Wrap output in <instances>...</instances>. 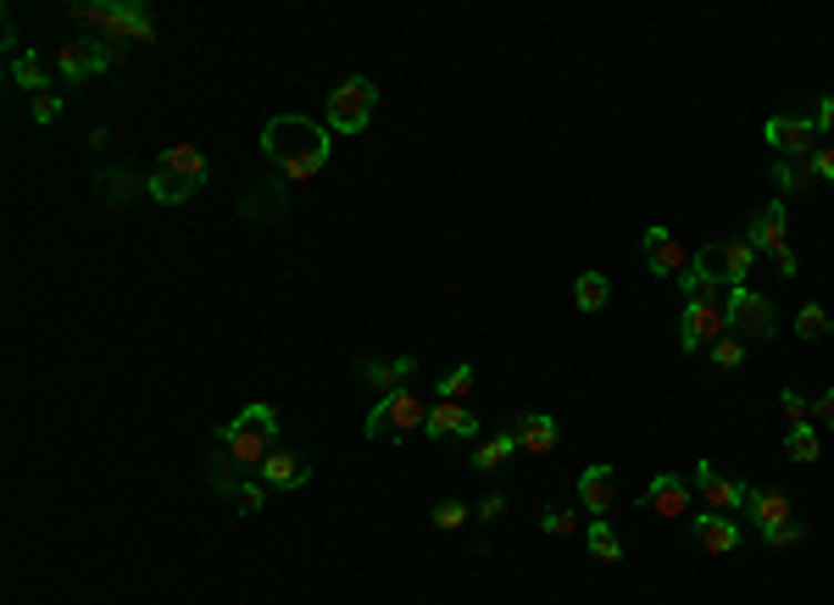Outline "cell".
Segmentation results:
<instances>
[{"label": "cell", "instance_id": "cell-1", "mask_svg": "<svg viewBox=\"0 0 834 605\" xmlns=\"http://www.w3.org/2000/svg\"><path fill=\"white\" fill-rule=\"evenodd\" d=\"M262 156L289 178V184H306V178H317L323 173V162H328V123H312V117H295V112H284V117H267L262 123Z\"/></svg>", "mask_w": 834, "mask_h": 605}, {"label": "cell", "instance_id": "cell-2", "mask_svg": "<svg viewBox=\"0 0 834 605\" xmlns=\"http://www.w3.org/2000/svg\"><path fill=\"white\" fill-rule=\"evenodd\" d=\"M751 262H756L751 239H718V245H701V250L690 256V273H684L679 284H684V295H690L695 284L745 289V278H751Z\"/></svg>", "mask_w": 834, "mask_h": 605}, {"label": "cell", "instance_id": "cell-3", "mask_svg": "<svg viewBox=\"0 0 834 605\" xmlns=\"http://www.w3.org/2000/svg\"><path fill=\"white\" fill-rule=\"evenodd\" d=\"M729 300H734V289H723V284H695L690 289V306H684V317H679V345L695 356L701 345H718L723 339V328H729Z\"/></svg>", "mask_w": 834, "mask_h": 605}, {"label": "cell", "instance_id": "cell-4", "mask_svg": "<svg viewBox=\"0 0 834 605\" xmlns=\"http://www.w3.org/2000/svg\"><path fill=\"white\" fill-rule=\"evenodd\" d=\"M223 450L240 455V466H262L273 450H278V411L273 406H245L223 433H217Z\"/></svg>", "mask_w": 834, "mask_h": 605}, {"label": "cell", "instance_id": "cell-5", "mask_svg": "<svg viewBox=\"0 0 834 605\" xmlns=\"http://www.w3.org/2000/svg\"><path fill=\"white\" fill-rule=\"evenodd\" d=\"M79 23H106V40H134V45H151L156 40V18L151 7H140V0H84V7H73Z\"/></svg>", "mask_w": 834, "mask_h": 605}, {"label": "cell", "instance_id": "cell-6", "mask_svg": "<svg viewBox=\"0 0 834 605\" xmlns=\"http://www.w3.org/2000/svg\"><path fill=\"white\" fill-rule=\"evenodd\" d=\"M206 189V156L195 151V145H173L167 156H162V167L151 173V195L162 201V206H184L190 195H201Z\"/></svg>", "mask_w": 834, "mask_h": 605}, {"label": "cell", "instance_id": "cell-7", "mask_svg": "<svg viewBox=\"0 0 834 605\" xmlns=\"http://www.w3.org/2000/svg\"><path fill=\"white\" fill-rule=\"evenodd\" d=\"M424 422H429V400L424 394H411V389H395V394H384L373 411H367V439H406V433H424Z\"/></svg>", "mask_w": 834, "mask_h": 605}, {"label": "cell", "instance_id": "cell-8", "mask_svg": "<svg viewBox=\"0 0 834 605\" xmlns=\"http://www.w3.org/2000/svg\"><path fill=\"white\" fill-rule=\"evenodd\" d=\"M373 112H378V84L373 79H345L334 95H328V106H323V117H328V134H362L367 123H373Z\"/></svg>", "mask_w": 834, "mask_h": 605}, {"label": "cell", "instance_id": "cell-9", "mask_svg": "<svg viewBox=\"0 0 834 605\" xmlns=\"http://www.w3.org/2000/svg\"><path fill=\"white\" fill-rule=\"evenodd\" d=\"M745 239H751V250H762V256L779 267V278H795L801 262H795V250H790V206H784V201L762 206V212L751 217Z\"/></svg>", "mask_w": 834, "mask_h": 605}, {"label": "cell", "instance_id": "cell-10", "mask_svg": "<svg viewBox=\"0 0 834 605\" xmlns=\"http://www.w3.org/2000/svg\"><path fill=\"white\" fill-rule=\"evenodd\" d=\"M57 62H62V79H68V84H90V79L112 73L118 45H112V40H68V45L57 51Z\"/></svg>", "mask_w": 834, "mask_h": 605}, {"label": "cell", "instance_id": "cell-11", "mask_svg": "<svg viewBox=\"0 0 834 605\" xmlns=\"http://www.w3.org/2000/svg\"><path fill=\"white\" fill-rule=\"evenodd\" d=\"M729 328H734L740 339H773V334H779V311H773L767 295L734 289V300H729Z\"/></svg>", "mask_w": 834, "mask_h": 605}, {"label": "cell", "instance_id": "cell-12", "mask_svg": "<svg viewBox=\"0 0 834 605\" xmlns=\"http://www.w3.org/2000/svg\"><path fill=\"white\" fill-rule=\"evenodd\" d=\"M640 245H645V267H651L657 278H684V273H690V250L679 245V234H673V228L651 223Z\"/></svg>", "mask_w": 834, "mask_h": 605}, {"label": "cell", "instance_id": "cell-13", "mask_svg": "<svg viewBox=\"0 0 834 605\" xmlns=\"http://www.w3.org/2000/svg\"><path fill=\"white\" fill-rule=\"evenodd\" d=\"M767 145L784 156V162H801V156H812V145H817V123L812 117H767Z\"/></svg>", "mask_w": 834, "mask_h": 605}, {"label": "cell", "instance_id": "cell-14", "mask_svg": "<svg viewBox=\"0 0 834 605\" xmlns=\"http://www.w3.org/2000/svg\"><path fill=\"white\" fill-rule=\"evenodd\" d=\"M424 433H429V439H474V444H479V417H474L462 400H435Z\"/></svg>", "mask_w": 834, "mask_h": 605}, {"label": "cell", "instance_id": "cell-15", "mask_svg": "<svg viewBox=\"0 0 834 605\" xmlns=\"http://www.w3.org/2000/svg\"><path fill=\"white\" fill-rule=\"evenodd\" d=\"M740 511H745V522H751L756 533H767V527L790 522V494H784V489H756V483H745Z\"/></svg>", "mask_w": 834, "mask_h": 605}, {"label": "cell", "instance_id": "cell-16", "mask_svg": "<svg viewBox=\"0 0 834 605\" xmlns=\"http://www.w3.org/2000/svg\"><path fill=\"white\" fill-rule=\"evenodd\" d=\"M690 478H679V472H657L651 478V489L640 494V505H651L657 516H690Z\"/></svg>", "mask_w": 834, "mask_h": 605}, {"label": "cell", "instance_id": "cell-17", "mask_svg": "<svg viewBox=\"0 0 834 605\" xmlns=\"http://www.w3.org/2000/svg\"><path fill=\"white\" fill-rule=\"evenodd\" d=\"M690 489H701V500H706L712 511H723V516H729V511H740V494H745V483H734V478H723V472H718L712 461H701V466H695V478H690Z\"/></svg>", "mask_w": 834, "mask_h": 605}, {"label": "cell", "instance_id": "cell-18", "mask_svg": "<svg viewBox=\"0 0 834 605\" xmlns=\"http://www.w3.org/2000/svg\"><path fill=\"white\" fill-rule=\"evenodd\" d=\"M612 494H618V478H612V466H607V461H596V466H584V472H579V505H584L590 516H601V522H607Z\"/></svg>", "mask_w": 834, "mask_h": 605}, {"label": "cell", "instance_id": "cell-19", "mask_svg": "<svg viewBox=\"0 0 834 605\" xmlns=\"http://www.w3.org/2000/svg\"><path fill=\"white\" fill-rule=\"evenodd\" d=\"M256 478H262L267 489H306V478H312V466H306L301 455H289V450L278 444V450H273V455H267V461L256 466Z\"/></svg>", "mask_w": 834, "mask_h": 605}, {"label": "cell", "instance_id": "cell-20", "mask_svg": "<svg viewBox=\"0 0 834 605\" xmlns=\"http://www.w3.org/2000/svg\"><path fill=\"white\" fill-rule=\"evenodd\" d=\"M690 533H695V544H701V550H712V555H729V550L740 544V522H734V516H723V511L695 516V522H690Z\"/></svg>", "mask_w": 834, "mask_h": 605}, {"label": "cell", "instance_id": "cell-21", "mask_svg": "<svg viewBox=\"0 0 834 605\" xmlns=\"http://www.w3.org/2000/svg\"><path fill=\"white\" fill-rule=\"evenodd\" d=\"M512 433H518V450H529V455H551L557 450V417H546V411L512 422Z\"/></svg>", "mask_w": 834, "mask_h": 605}, {"label": "cell", "instance_id": "cell-22", "mask_svg": "<svg viewBox=\"0 0 834 605\" xmlns=\"http://www.w3.org/2000/svg\"><path fill=\"white\" fill-rule=\"evenodd\" d=\"M512 455H518V433H512V428H501V433H490V439H479V444H474V472H501Z\"/></svg>", "mask_w": 834, "mask_h": 605}, {"label": "cell", "instance_id": "cell-23", "mask_svg": "<svg viewBox=\"0 0 834 605\" xmlns=\"http://www.w3.org/2000/svg\"><path fill=\"white\" fill-rule=\"evenodd\" d=\"M411 372H417V356H395V361H362V378H367L373 389H384V394L406 389L400 378H411Z\"/></svg>", "mask_w": 834, "mask_h": 605}, {"label": "cell", "instance_id": "cell-24", "mask_svg": "<svg viewBox=\"0 0 834 605\" xmlns=\"http://www.w3.org/2000/svg\"><path fill=\"white\" fill-rule=\"evenodd\" d=\"M240 472H245V466H240V455L217 444V450H212V461H206V483H212L217 494H228V500H234V494H240V483H245Z\"/></svg>", "mask_w": 834, "mask_h": 605}, {"label": "cell", "instance_id": "cell-25", "mask_svg": "<svg viewBox=\"0 0 834 605\" xmlns=\"http://www.w3.org/2000/svg\"><path fill=\"white\" fill-rule=\"evenodd\" d=\"M773 184H779V195H801V189H812L817 184V173H812V156H801V162H773Z\"/></svg>", "mask_w": 834, "mask_h": 605}, {"label": "cell", "instance_id": "cell-26", "mask_svg": "<svg viewBox=\"0 0 834 605\" xmlns=\"http://www.w3.org/2000/svg\"><path fill=\"white\" fill-rule=\"evenodd\" d=\"M12 84H18V90H34V95H51V90H45V84H51V73L40 68V57H34V51L12 57Z\"/></svg>", "mask_w": 834, "mask_h": 605}, {"label": "cell", "instance_id": "cell-27", "mask_svg": "<svg viewBox=\"0 0 834 605\" xmlns=\"http://www.w3.org/2000/svg\"><path fill=\"white\" fill-rule=\"evenodd\" d=\"M784 450H790V461L812 466V461L823 455V439H817V428H812V422H801V428H790V433H784Z\"/></svg>", "mask_w": 834, "mask_h": 605}, {"label": "cell", "instance_id": "cell-28", "mask_svg": "<svg viewBox=\"0 0 834 605\" xmlns=\"http://www.w3.org/2000/svg\"><path fill=\"white\" fill-rule=\"evenodd\" d=\"M573 300H579V311H601V306L612 300V284H607L601 273H584V278L573 284Z\"/></svg>", "mask_w": 834, "mask_h": 605}, {"label": "cell", "instance_id": "cell-29", "mask_svg": "<svg viewBox=\"0 0 834 605\" xmlns=\"http://www.w3.org/2000/svg\"><path fill=\"white\" fill-rule=\"evenodd\" d=\"M584 539H590V555H596V561H623V539L612 533V522H601V516H596Z\"/></svg>", "mask_w": 834, "mask_h": 605}, {"label": "cell", "instance_id": "cell-30", "mask_svg": "<svg viewBox=\"0 0 834 605\" xmlns=\"http://www.w3.org/2000/svg\"><path fill=\"white\" fill-rule=\"evenodd\" d=\"M828 334V311L823 306H801L795 311V339H823Z\"/></svg>", "mask_w": 834, "mask_h": 605}, {"label": "cell", "instance_id": "cell-31", "mask_svg": "<svg viewBox=\"0 0 834 605\" xmlns=\"http://www.w3.org/2000/svg\"><path fill=\"white\" fill-rule=\"evenodd\" d=\"M468 516H474L468 500H440V505H435V527H440V533H457Z\"/></svg>", "mask_w": 834, "mask_h": 605}, {"label": "cell", "instance_id": "cell-32", "mask_svg": "<svg viewBox=\"0 0 834 605\" xmlns=\"http://www.w3.org/2000/svg\"><path fill=\"white\" fill-rule=\"evenodd\" d=\"M234 505H240L245 516H262V505H267V483H262V478H245V483H240V494H234Z\"/></svg>", "mask_w": 834, "mask_h": 605}, {"label": "cell", "instance_id": "cell-33", "mask_svg": "<svg viewBox=\"0 0 834 605\" xmlns=\"http://www.w3.org/2000/svg\"><path fill=\"white\" fill-rule=\"evenodd\" d=\"M540 527H546L551 539H573V533H579V516H568L562 505H546V511H540Z\"/></svg>", "mask_w": 834, "mask_h": 605}, {"label": "cell", "instance_id": "cell-34", "mask_svg": "<svg viewBox=\"0 0 834 605\" xmlns=\"http://www.w3.org/2000/svg\"><path fill=\"white\" fill-rule=\"evenodd\" d=\"M740 361H745V345H740V339H718V345H712V367H718V372H734Z\"/></svg>", "mask_w": 834, "mask_h": 605}, {"label": "cell", "instance_id": "cell-35", "mask_svg": "<svg viewBox=\"0 0 834 605\" xmlns=\"http://www.w3.org/2000/svg\"><path fill=\"white\" fill-rule=\"evenodd\" d=\"M468 389H474V367L462 361V367H451V372H446V383H440V400H462Z\"/></svg>", "mask_w": 834, "mask_h": 605}, {"label": "cell", "instance_id": "cell-36", "mask_svg": "<svg viewBox=\"0 0 834 605\" xmlns=\"http://www.w3.org/2000/svg\"><path fill=\"white\" fill-rule=\"evenodd\" d=\"M779 411H784V422H790V428H801V422L812 417V400H806V394H795V389H784V394H779Z\"/></svg>", "mask_w": 834, "mask_h": 605}, {"label": "cell", "instance_id": "cell-37", "mask_svg": "<svg viewBox=\"0 0 834 605\" xmlns=\"http://www.w3.org/2000/svg\"><path fill=\"white\" fill-rule=\"evenodd\" d=\"M101 195H106L112 206H123V201L134 195V178H129V173H106V178H101Z\"/></svg>", "mask_w": 834, "mask_h": 605}, {"label": "cell", "instance_id": "cell-38", "mask_svg": "<svg viewBox=\"0 0 834 605\" xmlns=\"http://www.w3.org/2000/svg\"><path fill=\"white\" fill-rule=\"evenodd\" d=\"M762 539H767L773 550H790V544H801V539H806V527H801V522H779V527H767Z\"/></svg>", "mask_w": 834, "mask_h": 605}, {"label": "cell", "instance_id": "cell-39", "mask_svg": "<svg viewBox=\"0 0 834 605\" xmlns=\"http://www.w3.org/2000/svg\"><path fill=\"white\" fill-rule=\"evenodd\" d=\"M57 117H62V95H34V123L51 129Z\"/></svg>", "mask_w": 834, "mask_h": 605}, {"label": "cell", "instance_id": "cell-40", "mask_svg": "<svg viewBox=\"0 0 834 605\" xmlns=\"http://www.w3.org/2000/svg\"><path fill=\"white\" fill-rule=\"evenodd\" d=\"M474 516H479V522H501V516H507V494H485Z\"/></svg>", "mask_w": 834, "mask_h": 605}, {"label": "cell", "instance_id": "cell-41", "mask_svg": "<svg viewBox=\"0 0 834 605\" xmlns=\"http://www.w3.org/2000/svg\"><path fill=\"white\" fill-rule=\"evenodd\" d=\"M812 173H817V184H834V145H828V151H812Z\"/></svg>", "mask_w": 834, "mask_h": 605}, {"label": "cell", "instance_id": "cell-42", "mask_svg": "<svg viewBox=\"0 0 834 605\" xmlns=\"http://www.w3.org/2000/svg\"><path fill=\"white\" fill-rule=\"evenodd\" d=\"M812 428H834V389L823 400H812Z\"/></svg>", "mask_w": 834, "mask_h": 605}, {"label": "cell", "instance_id": "cell-43", "mask_svg": "<svg viewBox=\"0 0 834 605\" xmlns=\"http://www.w3.org/2000/svg\"><path fill=\"white\" fill-rule=\"evenodd\" d=\"M812 123H817V134H834V95L817 101V117H812Z\"/></svg>", "mask_w": 834, "mask_h": 605}]
</instances>
